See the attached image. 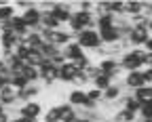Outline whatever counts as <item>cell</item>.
Here are the masks:
<instances>
[{"mask_svg":"<svg viewBox=\"0 0 152 122\" xmlns=\"http://www.w3.org/2000/svg\"><path fill=\"white\" fill-rule=\"evenodd\" d=\"M137 122H152V120H142V118H137Z\"/></svg>","mask_w":152,"mask_h":122,"instance_id":"37","label":"cell"},{"mask_svg":"<svg viewBox=\"0 0 152 122\" xmlns=\"http://www.w3.org/2000/svg\"><path fill=\"white\" fill-rule=\"evenodd\" d=\"M42 122H61V112L59 105H51L42 112Z\"/></svg>","mask_w":152,"mask_h":122,"instance_id":"19","label":"cell"},{"mask_svg":"<svg viewBox=\"0 0 152 122\" xmlns=\"http://www.w3.org/2000/svg\"><path fill=\"white\" fill-rule=\"evenodd\" d=\"M114 25V15H102L97 17V30H106Z\"/></svg>","mask_w":152,"mask_h":122,"instance_id":"27","label":"cell"},{"mask_svg":"<svg viewBox=\"0 0 152 122\" xmlns=\"http://www.w3.org/2000/svg\"><path fill=\"white\" fill-rule=\"evenodd\" d=\"M110 84H114V80H112L108 74H99V76L91 82V86H93V89H97V91H102V93H104Z\"/></svg>","mask_w":152,"mask_h":122,"instance_id":"21","label":"cell"},{"mask_svg":"<svg viewBox=\"0 0 152 122\" xmlns=\"http://www.w3.org/2000/svg\"><path fill=\"white\" fill-rule=\"evenodd\" d=\"M142 15V0H127L125 2V17L131 19V17H137Z\"/></svg>","mask_w":152,"mask_h":122,"instance_id":"17","label":"cell"},{"mask_svg":"<svg viewBox=\"0 0 152 122\" xmlns=\"http://www.w3.org/2000/svg\"><path fill=\"white\" fill-rule=\"evenodd\" d=\"M123 91H125V89H123V84H121V82L110 84V86L104 91V103H108V105H116V103H118V99L125 95Z\"/></svg>","mask_w":152,"mask_h":122,"instance_id":"10","label":"cell"},{"mask_svg":"<svg viewBox=\"0 0 152 122\" xmlns=\"http://www.w3.org/2000/svg\"><path fill=\"white\" fill-rule=\"evenodd\" d=\"M45 63V57H42V53L40 51H30L28 53V59H26V65H32V68H40Z\"/></svg>","mask_w":152,"mask_h":122,"instance_id":"23","label":"cell"},{"mask_svg":"<svg viewBox=\"0 0 152 122\" xmlns=\"http://www.w3.org/2000/svg\"><path fill=\"white\" fill-rule=\"evenodd\" d=\"M21 40H19L13 32H7V34H0V51H15Z\"/></svg>","mask_w":152,"mask_h":122,"instance_id":"13","label":"cell"},{"mask_svg":"<svg viewBox=\"0 0 152 122\" xmlns=\"http://www.w3.org/2000/svg\"><path fill=\"white\" fill-rule=\"evenodd\" d=\"M61 53H64V57H66V61H76V59H80V57H85L87 53L76 44V42H70V44H66L64 49H61Z\"/></svg>","mask_w":152,"mask_h":122,"instance_id":"14","label":"cell"},{"mask_svg":"<svg viewBox=\"0 0 152 122\" xmlns=\"http://www.w3.org/2000/svg\"><path fill=\"white\" fill-rule=\"evenodd\" d=\"M13 7H15V9H23V11H28V9L36 7V2H32V0H17V2H13Z\"/></svg>","mask_w":152,"mask_h":122,"instance_id":"30","label":"cell"},{"mask_svg":"<svg viewBox=\"0 0 152 122\" xmlns=\"http://www.w3.org/2000/svg\"><path fill=\"white\" fill-rule=\"evenodd\" d=\"M148 38H150L148 28H131V32L127 36V44H129V49H142Z\"/></svg>","mask_w":152,"mask_h":122,"instance_id":"5","label":"cell"},{"mask_svg":"<svg viewBox=\"0 0 152 122\" xmlns=\"http://www.w3.org/2000/svg\"><path fill=\"white\" fill-rule=\"evenodd\" d=\"M74 89H83L85 84H91V80H89V76L85 74V72H78V74H76V78H74Z\"/></svg>","mask_w":152,"mask_h":122,"instance_id":"28","label":"cell"},{"mask_svg":"<svg viewBox=\"0 0 152 122\" xmlns=\"http://www.w3.org/2000/svg\"><path fill=\"white\" fill-rule=\"evenodd\" d=\"M87 99L91 101V103H97V105H99L102 101H104V93L91 86V89H87Z\"/></svg>","mask_w":152,"mask_h":122,"instance_id":"26","label":"cell"},{"mask_svg":"<svg viewBox=\"0 0 152 122\" xmlns=\"http://www.w3.org/2000/svg\"><path fill=\"white\" fill-rule=\"evenodd\" d=\"M87 91L85 89H72L70 93H68V103L74 107V110H83L85 105H87Z\"/></svg>","mask_w":152,"mask_h":122,"instance_id":"12","label":"cell"},{"mask_svg":"<svg viewBox=\"0 0 152 122\" xmlns=\"http://www.w3.org/2000/svg\"><path fill=\"white\" fill-rule=\"evenodd\" d=\"M142 49H144V51H146V53H152V36H150V38H148V40H146V44H144V46H142Z\"/></svg>","mask_w":152,"mask_h":122,"instance_id":"33","label":"cell"},{"mask_svg":"<svg viewBox=\"0 0 152 122\" xmlns=\"http://www.w3.org/2000/svg\"><path fill=\"white\" fill-rule=\"evenodd\" d=\"M30 51H32V49H30V46H26V44L21 42V44H19L13 53H15V57H17L19 61H23V63H26V59H28V53H30Z\"/></svg>","mask_w":152,"mask_h":122,"instance_id":"29","label":"cell"},{"mask_svg":"<svg viewBox=\"0 0 152 122\" xmlns=\"http://www.w3.org/2000/svg\"><path fill=\"white\" fill-rule=\"evenodd\" d=\"M99 122H110V120H99Z\"/></svg>","mask_w":152,"mask_h":122,"instance_id":"39","label":"cell"},{"mask_svg":"<svg viewBox=\"0 0 152 122\" xmlns=\"http://www.w3.org/2000/svg\"><path fill=\"white\" fill-rule=\"evenodd\" d=\"M93 13L102 17V15H110V0H99V2H95V9Z\"/></svg>","mask_w":152,"mask_h":122,"instance_id":"25","label":"cell"},{"mask_svg":"<svg viewBox=\"0 0 152 122\" xmlns=\"http://www.w3.org/2000/svg\"><path fill=\"white\" fill-rule=\"evenodd\" d=\"M131 95L137 99V103H140V105L150 103V101H152V86H148V84H146V86H142V89H137V91H133Z\"/></svg>","mask_w":152,"mask_h":122,"instance_id":"16","label":"cell"},{"mask_svg":"<svg viewBox=\"0 0 152 122\" xmlns=\"http://www.w3.org/2000/svg\"><path fill=\"white\" fill-rule=\"evenodd\" d=\"M40 17H42V13H40V9H38V2H36V7H32L28 11H21V19L26 21V25L30 28V32H40L42 30Z\"/></svg>","mask_w":152,"mask_h":122,"instance_id":"4","label":"cell"},{"mask_svg":"<svg viewBox=\"0 0 152 122\" xmlns=\"http://www.w3.org/2000/svg\"><path fill=\"white\" fill-rule=\"evenodd\" d=\"M121 84H123V89H129V91H137V89L146 86L142 70H140V72H127V74L123 76V82H121Z\"/></svg>","mask_w":152,"mask_h":122,"instance_id":"7","label":"cell"},{"mask_svg":"<svg viewBox=\"0 0 152 122\" xmlns=\"http://www.w3.org/2000/svg\"><path fill=\"white\" fill-rule=\"evenodd\" d=\"M17 15V9L13 7V2H7V4H0V23H7Z\"/></svg>","mask_w":152,"mask_h":122,"instance_id":"20","label":"cell"},{"mask_svg":"<svg viewBox=\"0 0 152 122\" xmlns=\"http://www.w3.org/2000/svg\"><path fill=\"white\" fill-rule=\"evenodd\" d=\"M40 91H42V84H40V82L28 84L26 89L17 91V101H19V105H21V103H28V101H36V97L40 95Z\"/></svg>","mask_w":152,"mask_h":122,"instance_id":"9","label":"cell"},{"mask_svg":"<svg viewBox=\"0 0 152 122\" xmlns=\"http://www.w3.org/2000/svg\"><path fill=\"white\" fill-rule=\"evenodd\" d=\"M110 15L125 17V2L123 0H110Z\"/></svg>","mask_w":152,"mask_h":122,"instance_id":"24","label":"cell"},{"mask_svg":"<svg viewBox=\"0 0 152 122\" xmlns=\"http://www.w3.org/2000/svg\"><path fill=\"white\" fill-rule=\"evenodd\" d=\"M74 42L78 44L85 53L87 51H97L99 46H102V38H99V32L97 30H83V32H78L74 36Z\"/></svg>","mask_w":152,"mask_h":122,"instance_id":"1","label":"cell"},{"mask_svg":"<svg viewBox=\"0 0 152 122\" xmlns=\"http://www.w3.org/2000/svg\"><path fill=\"white\" fill-rule=\"evenodd\" d=\"M0 105H2L4 110H13V107L19 105V101H17V91H15L11 84H7V86L0 89Z\"/></svg>","mask_w":152,"mask_h":122,"instance_id":"8","label":"cell"},{"mask_svg":"<svg viewBox=\"0 0 152 122\" xmlns=\"http://www.w3.org/2000/svg\"><path fill=\"white\" fill-rule=\"evenodd\" d=\"M42 112H45V107H42L40 101H28V103H21V105L17 107L15 118H17V116H21V118L40 120V118H42Z\"/></svg>","mask_w":152,"mask_h":122,"instance_id":"2","label":"cell"},{"mask_svg":"<svg viewBox=\"0 0 152 122\" xmlns=\"http://www.w3.org/2000/svg\"><path fill=\"white\" fill-rule=\"evenodd\" d=\"M59 112H61V122H76L78 120V114H76V110L68 103H59Z\"/></svg>","mask_w":152,"mask_h":122,"instance_id":"15","label":"cell"},{"mask_svg":"<svg viewBox=\"0 0 152 122\" xmlns=\"http://www.w3.org/2000/svg\"><path fill=\"white\" fill-rule=\"evenodd\" d=\"M118 63H121V68H123L125 74H127V72H140V70H144V63L137 59V55H135V51H133V49L125 51V53L118 57Z\"/></svg>","mask_w":152,"mask_h":122,"instance_id":"3","label":"cell"},{"mask_svg":"<svg viewBox=\"0 0 152 122\" xmlns=\"http://www.w3.org/2000/svg\"><path fill=\"white\" fill-rule=\"evenodd\" d=\"M142 74H144V82H146L148 86H152V68H144Z\"/></svg>","mask_w":152,"mask_h":122,"instance_id":"31","label":"cell"},{"mask_svg":"<svg viewBox=\"0 0 152 122\" xmlns=\"http://www.w3.org/2000/svg\"><path fill=\"white\" fill-rule=\"evenodd\" d=\"M2 112H7V110H4V107H2V105H0V114H2Z\"/></svg>","mask_w":152,"mask_h":122,"instance_id":"38","label":"cell"},{"mask_svg":"<svg viewBox=\"0 0 152 122\" xmlns=\"http://www.w3.org/2000/svg\"><path fill=\"white\" fill-rule=\"evenodd\" d=\"M23 44H26V46H30V49H34V51H38V49L45 44V40H42L40 32H30V34H28V38L23 40Z\"/></svg>","mask_w":152,"mask_h":122,"instance_id":"18","label":"cell"},{"mask_svg":"<svg viewBox=\"0 0 152 122\" xmlns=\"http://www.w3.org/2000/svg\"><path fill=\"white\" fill-rule=\"evenodd\" d=\"M26 78V82L28 84H36V82H40V72H38V68H32V65H26L23 68V74Z\"/></svg>","mask_w":152,"mask_h":122,"instance_id":"22","label":"cell"},{"mask_svg":"<svg viewBox=\"0 0 152 122\" xmlns=\"http://www.w3.org/2000/svg\"><path fill=\"white\" fill-rule=\"evenodd\" d=\"M76 122H93V120H89V118H78Z\"/></svg>","mask_w":152,"mask_h":122,"instance_id":"36","label":"cell"},{"mask_svg":"<svg viewBox=\"0 0 152 122\" xmlns=\"http://www.w3.org/2000/svg\"><path fill=\"white\" fill-rule=\"evenodd\" d=\"M0 122H11V114L9 112H2V114H0Z\"/></svg>","mask_w":152,"mask_h":122,"instance_id":"34","label":"cell"},{"mask_svg":"<svg viewBox=\"0 0 152 122\" xmlns=\"http://www.w3.org/2000/svg\"><path fill=\"white\" fill-rule=\"evenodd\" d=\"M76 74H78V70H76V65L72 63V61H66V63L59 68V74H57V82H64V84H72Z\"/></svg>","mask_w":152,"mask_h":122,"instance_id":"11","label":"cell"},{"mask_svg":"<svg viewBox=\"0 0 152 122\" xmlns=\"http://www.w3.org/2000/svg\"><path fill=\"white\" fill-rule=\"evenodd\" d=\"M72 9H74L72 2H55L53 9H51V13H53V17H55L61 25H68L70 17H72Z\"/></svg>","mask_w":152,"mask_h":122,"instance_id":"6","label":"cell"},{"mask_svg":"<svg viewBox=\"0 0 152 122\" xmlns=\"http://www.w3.org/2000/svg\"><path fill=\"white\" fill-rule=\"evenodd\" d=\"M148 32H150V36H152V17L148 19Z\"/></svg>","mask_w":152,"mask_h":122,"instance_id":"35","label":"cell"},{"mask_svg":"<svg viewBox=\"0 0 152 122\" xmlns=\"http://www.w3.org/2000/svg\"><path fill=\"white\" fill-rule=\"evenodd\" d=\"M13 122H40V120H32V118H21V116H17V118H11Z\"/></svg>","mask_w":152,"mask_h":122,"instance_id":"32","label":"cell"}]
</instances>
